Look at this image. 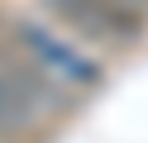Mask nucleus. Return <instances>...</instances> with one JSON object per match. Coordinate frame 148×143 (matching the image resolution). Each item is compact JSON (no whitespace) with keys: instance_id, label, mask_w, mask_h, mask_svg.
<instances>
[{"instance_id":"1","label":"nucleus","mask_w":148,"mask_h":143,"mask_svg":"<svg viewBox=\"0 0 148 143\" xmlns=\"http://www.w3.org/2000/svg\"><path fill=\"white\" fill-rule=\"evenodd\" d=\"M38 5L62 34H72L86 48H100V53L134 48L148 34V14L119 5V0H38Z\"/></svg>"},{"instance_id":"2","label":"nucleus","mask_w":148,"mask_h":143,"mask_svg":"<svg viewBox=\"0 0 148 143\" xmlns=\"http://www.w3.org/2000/svg\"><path fill=\"white\" fill-rule=\"evenodd\" d=\"M10 29H14V38L29 48V57L48 76H58L72 95L100 86L105 67L86 53V43H72V34H62L58 24H38V19H29V14H10Z\"/></svg>"},{"instance_id":"3","label":"nucleus","mask_w":148,"mask_h":143,"mask_svg":"<svg viewBox=\"0 0 148 143\" xmlns=\"http://www.w3.org/2000/svg\"><path fill=\"white\" fill-rule=\"evenodd\" d=\"M43 124L48 119L29 100H19L10 86H0V143H29L34 133H43Z\"/></svg>"},{"instance_id":"4","label":"nucleus","mask_w":148,"mask_h":143,"mask_svg":"<svg viewBox=\"0 0 148 143\" xmlns=\"http://www.w3.org/2000/svg\"><path fill=\"white\" fill-rule=\"evenodd\" d=\"M119 5H129V10H143V14H148V0H119Z\"/></svg>"}]
</instances>
